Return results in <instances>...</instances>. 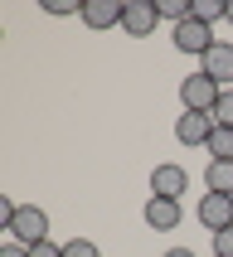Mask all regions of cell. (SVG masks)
Here are the masks:
<instances>
[{"label": "cell", "mask_w": 233, "mask_h": 257, "mask_svg": "<svg viewBox=\"0 0 233 257\" xmlns=\"http://www.w3.org/2000/svg\"><path fill=\"white\" fill-rule=\"evenodd\" d=\"M204 151H209V160H233V126H218Z\"/></svg>", "instance_id": "4fadbf2b"}, {"label": "cell", "mask_w": 233, "mask_h": 257, "mask_svg": "<svg viewBox=\"0 0 233 257\" xmlns=\"http://www.w3.org/2000/svg\"><path fill=\"white\" fill-rule=\"evenodd\" d=\"M214 116L209 112H185L180 121H175V141L180 146H209V136H214Z\"/></svg>", "instance_id": "52a82bcc"}, {"label": "cell", "mask_w": 233, "mask_h": 257, "mask_svg": "<svg viewBox=\"0 0 233 257\" xmlns=\"http://www.w3.org/2000/svg\"><path fill=\"white\" fill-rule=\"evenodd\" d=\"M122 15H127V0H87L78 20L87 29H112V25H122Z\"/></svg>", "instance_id": "9c48e42d"}, {"label": "cell", "mask_w": 233, "mask_h": 257, "mask_svg": "<svg viewBox=\"0 0 233 257\" xmlns=\"http://www.w3.org/2000/svg\"><path fill=\"white\" fill-rule=\"evenodd\" d=\"M228 25H233V0H228Z\"/></svg>", "instance_id": "7402d4cb"}, {"label": "cell", "mask_w": 233, "mask_h": 257, "mask_svg": "<svg viewBox=\"0 0 233 257\" xmlns=\"http://www.w3.org/2000/svg\"><path fill=\"white\" fill-rule=\"evenodd\" d=\"M141 214H146V228L175 233V228H180V218H185V209H180V199H160V194H151Z\"/></svg>", "instance_id": "8992f818"}, {"label": "cell", "mask_w": 233, "mask_h": 257, "mask_svg": "<svg viewBox=\"0 0 233 257\" xmlns=\"http://www.w3.org/2000/svg\"><path fill=\"white\" fill-rule=\"evenodd\" d=\"M204 185H209V194H233V160H209Z\"/></svg>", "instance_id": "8fae6325"}, {"label": "cell", "mask_w": 233, "mask_h": 257, "mask_svg": "<svg viewBox=\"0 0 233 257\" xmlns=\"http://www.w3.org/2000/svg\"><path fill=\"white\" fill-rule=\"evenodd\" d=\"M214 29H209V25H199V20H194V15H189V20H185V25H175V49H180V54H209V49H214Z\"/></svg>", "instance_id": "277c9868"}, {"label": "cell", "mask_w": 233, "mask_h": 257, "mask_svg": "<svg viewBox=\"0 0 233 257\" xmlns=\"http://www.w3.org/2000/svg\"><path fill=\"white\" fill-rule=\"evenodd\" d=\"M204 73H209L218 87H233V44L228 39H218L214 49L204 54Z\"/></svg>", "instance_id": "30bf717a"}, {"label": "cell", "mask_w": 233, "mask_h": 257, "mask_svg": "<svg viewBox=\"0 0 233 257\" xmlns=\"http://www.w3.org/2000/svg\"><path fill=\"white\" fill-rule=\"evenodd\" d=\"M189 189V170L185 165H156L151 170V194H160V199H180Z\"/></svg>", "instance_id": "ba28073f"}, {"label": "cell", "mask_w": 233, "mask_h": 257, "mask_svg": "<svg viewBox=\"0 0 233 257\" xmlns=\"http://www.w3.org/2000/svg\"><path fill=\"white\" fill-rule=\"evenodd\" d=\"M218 92H223V87H218L204 68H199V73H189L185 83H180V102H185V112H214Z\"/></svg>", "instance_id": "7a4b0ae2"}, {"label": "cell", "mask_w": 233, "mask_h": 257, "mask_svg": "<svg viewBox=\"0 0 233 257\" xmlns=\"http://www.w3.org/2000/svg\"><path fill=\"white\" fill-rule=\"evenodd\" d=\"M214 257H233V228L214 233Z\"/></svg>", "instance_id": "e0dca14e"}, {"label": "cell", "mask_w": 233, "mask_h": 257, "mask_svg": "<svg viewBox=\"0 0 233 257\" xmlns=\"http://www.w3.org/2000/svg\"><path fill=\"white\" fill-rule=\"evenodd\" d=\"M194 218H199L209 233L233 228V194H204V199L194 204Z\"/></svg>", "instance_id": "3957f363"}, {"label": "cell", "mask_w": 233, "mask_h": 257, "mask_svg": "<svg viewBox=\"0 0 233 257\" xmlns=\"http://www.w3.org/2000/svg\"><path fill=\"white\" fill-rule=\"evenodd\" d=\"M63 257H102L97 243H87V238H73V243H63Z\"/></svg>", "instance_id": "2e32d148"}, {"label": "cell", "mask_w": 233, "mask_h": 257, "mask_svg": "<svg viewBox=\"0 0 233 257\" xmlns=\"http://www.w3.org/2000/svg\"><path fill=\"white\" fill-rule=\"evenodd\" d=\"M156 25H160V5L156 0H127V15H122V29H127V34L146 39V34H156Z\"/></svg>", "instance_id": "5b68a950"}, {"label": "cell", "mask_w": 233, "mask_h": 257, "mask_svg": "<svg viewBox=\"0 0 233 257\" xmlns=\"http://www.w3.org/2000/svg\"><path fill=\"white\" fill-rule=\"evenodd\" d=\"M0 218H5V233H10L15 243H44L49 238V214H44L39 204H0Z\"/></svg>", "instance_id": "6da1fadb"}, {"label": "cell", "mask_w": 233, "mask_h": 257, "mask_svg": "<svg viewBox=\"0 0 233 257\" xmlns=\"http://www.w3.org/2000/svg\"><path fill=\"white\" fill-rule=\"evenodd\" d=\"M160 257H194V252H189V247H165Z\"/></svg>", "instance_id": "44dd1931"}, {"label": "cell", "mask_w": 233, "mask_h": 257, "mask_svg": "<svg viewBox=\"0 0 233 257\" xmlns=\"http://www.w3.org/2000/svg\"><path fill=\"white\" fill-rule=\"evenodd\" d=\"M189 15H194L199 25H209V29H214L218 20H228V5H223V0H194V5H189Z\"/></svg>", "instance_id": "7c38bea8"}, {"label": "cell", "mask_w": 233, "mask_h": 257, "mask_svg": "<svg viewBox=\"0 0 233 257\" xmlns=\"http://www.w3.org/2000/svg\"><path fill=\"white\" fill-rule=\"evenodd\" d=\"M44 10H49V15H83V5H68V0H49Z\"/></svg>", "instance_id": "d6986e66"}, {"label": "cell", "mask_w": 233, "mask_h": 257, "mask_svg": "<svg viewBox=\"0 0 233 257\" xmlns=\"http://www.w3.org/2000/svg\"><path fill=\"white\" fill-rule=\"evenodd\" d=\"M29 257H63V247H58L54 238H44V243H34V247H29Z\"/></svg>", "instance_id": "ac0fdd59"}, {"label": "cell", "mask_w": 233, "mask_h": 257, "mask_svg": "<svg viewBox=\"0 0 233 257\" xmlns=\"http://www.w3.org/2000/svg\"><path fill=\"white\" fill-rule=\"evenodd\" d=\"M0 257H29V247H25V243H15V238H10V243L0 247Z\"/></svg>", "instance_id": "ffe728a7"}, {"label": "cell", "mask_w": 233, "mask_h": 257, "mask_svg": "<svg viewBox=\"0 0 233 257\" xmlns=\"http://www.w3.org/2000/svg\"><path fill=\"white\" fill-rule=\"evenodd\" d=\"M160 20H170V25H185V20H189V5H185V0H160Z\"/></svg>", "instance_id": "9a60e30c"}, {"label": "cell", "mask_w": 233, "mask_h": 257, "mask_svg": "<svg viewBox=\"0 0 233 257\" xmlns=\"http://www.w3.org/2000/svg\"><path fill=\"white\" fill-rule=\"evenodd\" d=\"M214 126H233V87H223V92H218V102H214Z\"/></svg>", "instance_id": "5bb4252c"}]
</instances>
